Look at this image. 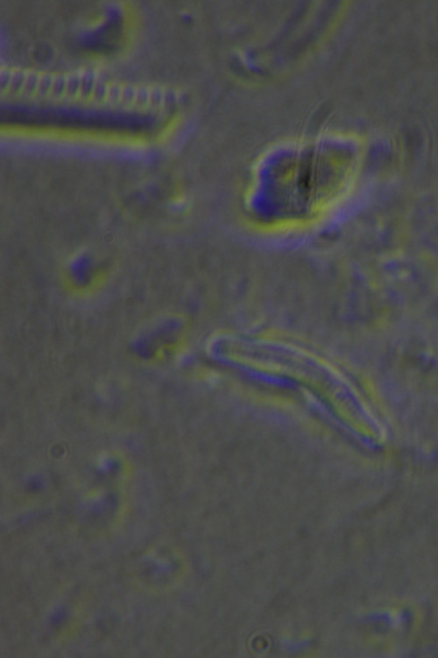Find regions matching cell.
I'll return each instance as SVG.
<instances>
[{"label":"cell","instance_id":"9","mask_svg":"<svg viewBox=\"0 0 438 658\" xmlns=\"http://www.w3.org/2000/svg\"><path fill=\"white\" fill-rule=\"evenodd\" d=\"M135 93H136V88L125 84L121 85V93H120V100L119 103H121L125 106H133L134 98H135Z\"/></svg>","mask_w":438,"mask_h":658},{"label":"cell","instance_id":"2","mask_svg":"<svg viewBox=\"0 0 438 658\" xmlns=\"http://www.w3.org/2000/svg\"><path fill=\"white\" fill-rule=\"evenodd\" d=\"M26 73H27V71L20 70V69L12 70L11 79H10L7 90L5 92H7L8 94L10 95H20L22 89H23L24 82H25V79H26Z\"/></svg>","mask_w":438,"mask_h":658},{"label":"cell","instance_id":"12","mask_svg":"<svg viewBox=\"0 0 438 658\" xmlns=\"http://www.w3.org/2000/svg\"><path fill=\"white\" fill-rule=\"evenodd\" d=\"M11 75H12V70L9 71L7 69H4L1 72V89L4 91L7 90L8 84L11 79Z\"/></svg>","mask_w":438,"mask_h":658},{"label":"cell","instance_id":"3","mask_svg":"<svg viewBox=\"0 0 438 658\" xmlns=\"http://www.w3.org/2000/svg\"><path fill=\"white\" fill-rule=\"evenodd\" d=\"M39 74H37L35 71H27L26 73V79L24 82L23 89L20 95L29 98L31 96H36V90H37V85H38V80H39Z\"/></svg>","mask_w":438,"mask_h":658},{"label":"cell","instance_id":"1","mask_svg":"<svg viewBox=\"0 0 438 658\" xmlns=\"http://www.w3.org/2000/svg\"><path fill=\"white\" fill-rule=\"evenodd\" d=\"M97 77L91 71H82L80 73V90L78 98H90Z\"/></svg>","mask_w":438,"mask_h":658},{"label":"cell","instance_id":"10","mask_svg":"<svg viewBox=\"0 0 438 658\" xmlns=\"http://www.w3.org/2000/svg\"><path fill=\"white\" fill-rule=\"evenodd\" d=\"M120 93H121V86L117 85L116 83H109L107 87L106 102L109 103L110 105L119 103Z\"/></svg>","mask_w":438,"mask_h":658},{"label":"cell","instance_id":"4","mask_svg":"<svg viewBox=\"0 0 438 658\" xmlns=\"http://www.w3.org/2000/svg\"><path fill=\"white\" fill-rule=\"evenodd\" d=\"M80 90V73L66 75V88L64 98H78Z\"/></svg>","mask_w":438,"mask_h":658},{"label":"cell","instance_id":"5","mask_svg":"<svg viewBox=\"0 0 438 658\" xmlns=\"http://www.w3.org/2000/svg\"><path fill=\"white\" fill-rule=\"evenodd\" d=\"M65 88H66V76L62 74L54 75L51 90L48 95V98L54 99L63 98L65 94Z\"/></svg>","mask_w":438,"mask_h":658},{"label":"cell","instance_id":"11","mask_svg":"<svg viewBox=\"0 0 438 658\" xmlns=\"http://www.w3.org/2000/svg\"><path fill=\"white\" fill-rule=\"evenodd\" d=\"M164 98V95L158 87L149 89V103L150 107H157L161 105Z\"/></svg>","mask_w":438,"mask_h":658},{"label":"cell","instance_id":"8","mask_svg":"<svg viewBox=\"0 0 438 658\" xmlns=\"http://www.w3.org/2000/svg\"><path fill=\"white\" fill-rule=\"evenodd\" d=\"M148 103L149 89L143 86L137 87L133 106L141 108V107L148 106Z\"/></svg>","mask_w":438,"mask_h":658},{"label":"cell","instance_id":"7","mask_svg":"<svg viewBox=\"0 0 438 658\" xmlns=\"http://www.w3.org/2000/svg\"><path fill=\"white\" fill-rule=\"evenodd\" d=\"M107 87H108V84H107V83H106V82L102 81V80H99V79H98V78H97V80H96V82H95L94 88H93V91H92V94H91L90 99L93 100L94 102H103V101H106Z\"/></svg>","mask_w":438,"mask_h":658},{"label":"cell","instance_id":"6","mask_svg":"<svg viewBox=\"0 0 438 658\" xmlns=\"http://www.w3.org/2000/svg\"><path fill=\"white\" fill-rule=\"evenodd\" d=\"M53 77H54V75L48 74V73L39 74L36 96L39 97V98L48 97L50 90H51Z\"/></svg>","mask_w":438,"mask_h":658}]
</instances>
